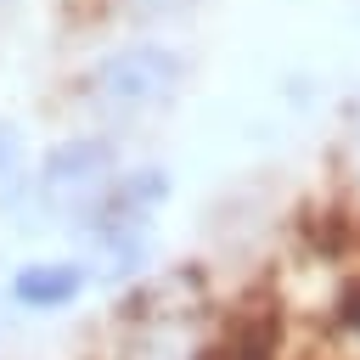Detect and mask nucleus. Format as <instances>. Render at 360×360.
I'll return each mask as SVG.
<instances>
[{"label": "nucleus", "mask_w": 360, "mask_h": 360, "mask_svg": "<svg viewBox=\"0 0 360 360\" xmlns=\"http://www.w3.org/2000/svg\"><path fill=\"white\" fill-rule=\"evenodd\" d=\"M84 287H90L84 259H28V264L11 270L6 298L17 309H28V315H62V309H73L84 298Z\"/></svg>", "instance_id": "obj_3"}, {"label": "nucleus", "mask_w": 360, "mask_h": 360, "mask_svg": "<svg viewBox=\"0 0 360 360\" xmlns=\"http://www.w3.org/2000/svg\"><path fill=\"white\" fill-rule=\"evenodd\" d=\"M191 0H129V11H141V17H174V11H186Z\"/></svg>", "instance_id": "obj_6"}, {"label": "nucleus", "mask_w": 360, "mask_h": 360, "mask_svg": "<svg viewBox=\"0 0 360 360\" xmlns=\"http://www.w3.org/2000/svg\"><path fill=\"white\" fill-rule=\"evenodd\" d=\"M338 321H343V326L360 338V276H354V281L338 292Z\"/></svg>", "instance_id": "obj_5"}, {"label": "nucleus", "mask_w": 360, "mask_h": 360, "mask_svg": "<svg viewBox=\"0 0 360 360\" xmlns=\"http://www.w3.org/2000/svg\"><path fill=\"white\" fill-rule=\"evenodd\" d=\"M17 174H22V129L11 118H0V180L11 186Z\"/></svg>", "instance_id": "obj_4"}, {"label": "nucleus", "mask_w": 360, "mask_h": 360, "mask_svg": "<svg viewBox=\"0 0 360 360\" xmlns=\"http://www.w3.org/2000/svg\"><path fill=\"white\" fill-rule=\"evenodd\" d=\"M180 79H186V68H180L174 51H163V45H124V51H112L107 62H96L90 90H96V101L135 112V107H163V101H174Z\"/></svg>", "instance_id": "obj_2"}, {"label": "nucleus", "mask_w": 360, "mask_h": 360, "mask_svg": "<svg viewBox=\"0 0 360 360\" xmlns=\"http://www.w3.org/2000/svg\"><path fill=\"white\" fill-rule=\"evenodd\" d=\"M118 180V152L112 141L101 135H73V141H56L45 158H39V174H34V197L45 214L56 219H84Z\"/></svg>", "instance_id": "obj_1"}]
</instances>
